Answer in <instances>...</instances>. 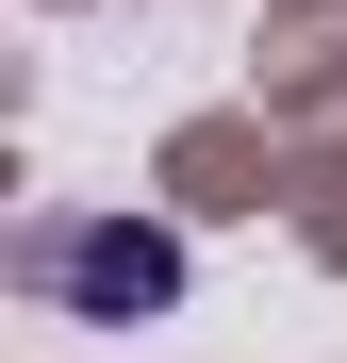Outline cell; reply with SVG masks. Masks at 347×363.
Returning a JSON list of instances; mask_svg holds the SVG:
<instances>
[{"mask_svg": "<svg viewBox=\"0 0 347 363\" xmlns=\"http://www.w3.org/2000/svg\"><path fill=\"white\" fill-rule=\"evenodd\" d=\"M33 281H67V297H182V248L165 231H67V248H33Z\"/></svg>", "mask_w": 347, "mask_h": 363, "instance_id": "1", "label": "cell"}]
</instances>
